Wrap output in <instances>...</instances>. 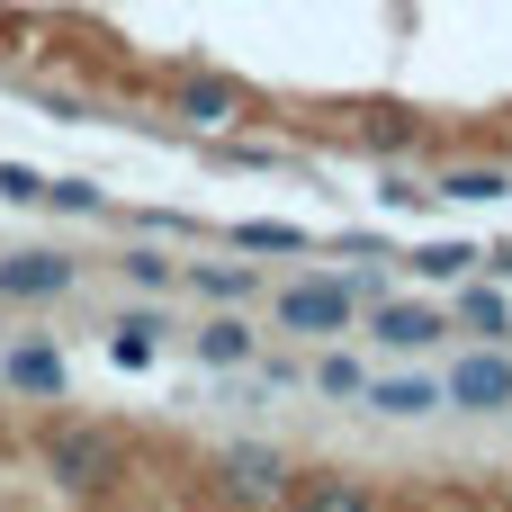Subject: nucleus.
Here are the masks:
<instances>
[{"label": "nucleus", "instance_id": "nucleus-1", "mask_svg": "<svg viewBox=\"0 0 512 512\" xmlns=\"http://www.w3.org/2000/svg\"><path fill=\"white\" fill-rule=\"evenodd\" d=\"M36 459H45V477L63 486V495H117V477H126V441L108 432V423H54L45 441H36Z\"/></svg>", "mask_w": 512, "mask_h": 512}, {"label": "nucleus", "instance_id": "nucleus-2", "mask_svg": "<svg viewBox=\"0 0 512 512\" xmlns=\"http://www.w3.org/2000/svg\"><path fill=\"white\" fill-rule=\"evenodd\" d=\"M270 324L297 333V342H342L360 324V279H288L270 297Z\"/></svg>", "mask_w": 512, "mask_h": 512}, {"label": "nucleus", "instance_id": "nucleus-3", "mask_svg": "<svg viewBox=\"0 0 512 512\" xmlns=\"http://www.w3.org/2000/svg\"><path fill=\"white\" fill-rule=\"evenodd\" d=\"M243 117H252V81L207 72V63L171 72V126H189V135H225V126H243Z\"/></svg>", "mask_w": 512, "mask_h": 512}, {"label": "nucleus", "instance_id": "nucleus-4", "mask_svg": "<svg viewBox=\"0 0 512 512\" xmlns=\"http://www.w3.org/2000/svg\"><path fill=\"white\" fill-rule=\"evenodd\" d=\"M441 405H459V414H512V351L504 342H468L441 369Z\"/></svg>", "mask_w": 512, "mask_h": 512}, {"label": "nucleus", "instance_id": "nucleus-5", "mask_svg": "<svg viewBox=\"0 0 512 512\" xmlns=\"http://www.w3.org/2000/svg\"><path fill=\"white\" fill-rule=\"evenodd\" d=\"M207 477H216L225 504H279L297 468H288V450H270V441H225V450L207 459Z\"/></svg>", "mask_w": 512, "mask_h": 512}, {"label": "nucleus", "instance_id": "nucleus-6", "mask_svg": "<svg viewBox=\"0 0 512 512\" xmlns=\"http://www.w3.org/2000/svg\"><path fill=\"white\" fill-rule=\"evenodd\" d=\"M72 288H81V261H72V252H54V243L0 252V306H54V297H72Z\"/></svg>", "mask_w": 512, "mask_h": 512}, {"label": "nucleus", "instance_id": "nucleus-7", "mask_svg": "<svg viewBox=\"0 0 512 512\" xmlns=\"http://www.w3.org/2000/svg\"><path fill=\"white\" fill-rule=\"evenodd\" d=\"M0 387H9V396H27V405H63V396H72V369H63V351L36 333V342L0 351Z\"/></svg>", "mask_w": 512, "mask_h": 512}, {"label": "nucleus", "instance_id": "nucleus-8", "mask_svg": "<svg viewBox=\"0 0 512 512\" xmlns=\"http://www.w3.org/2000/svg\"><path fill=\"white\" fill-rule=\"evenodd\" d=\"M279 512H387V504L360 477H342V468H297L288 495H279Z\"/></svg>", "mask_w": 512, "mask_h": 512}, {"label": "nucleus", "instance_id": "nucleus-9", "mask_svg": "<svg viewBox=\"0 0 512 512\" xmlns=\"http://www.w3.org/2000/svg\"><path fill=\"white\" fill-rule=\"evenodd\" d=\"M180 288L207 297V306H252L261 297V261L234 252V261H180Z\"/></svg>", "mask_w": 512, "mask_h": 512}, {"label": "nucleus", "instance_id": "nucleus-10", "mask_svg": "<svg viewBox=\"0 0 512 512\" xmlns=\"http://www.w3.org/2000/svg\"><path fill=\"white\" fill-rule=\"evenodd\" d=\"M369 333H378L387 351H432V342L450 333V315H441V306H423V297H378Z\"/></svg>", "mask_w": 512, "mask_h": 512}, {"label": "nucleus", "instance_id": "nucleus-11", "mask_svg": "<svg viewBox=\"0 0 512 512\" xmlns=\"http://www.w3.org/2000/svg\"><path fill=\"white\" fill-rule=\"evenodd\" d=\"M189 351H198L207 369H252V360H261V333H252V315H243V306H216V315L189 333Z\"/></svg>", "mask_w": 512, "mask_h": 512}, {"label": "nucleus", "instance_id": "nucleus-12", "mask_svg": "<svg viewBox=\"0 0 512 512\" xmlns=\"http://www.w3.org/2000/svg\"><path fill=\"white\" fill-rule=\"evenodd\" d=\"M360 405L378 423H423V414H441V378H369Z\"/></svg>", "mask_w": 512, "mask_h": 512}, {"label": "nucleus", "instance_id": "nucleus-13", "mask_svg": "<svg viewBox=\"0 0 512 512\" xmlns=\"http://www.w3.org/2000/svg\"><path fill=\"white\" fill-rule=\"evenodd\" d=\"M162 342H171V315H162V306H126V315H117L108 360H117V369H153V360H162Z\"/></svg>", "mask_w": 512, "mask_h": 512}, {"label": "nucleus", "instance_id": "nucleus-14", "mask_svg": "<svg viewBox=\"0 0 512 512\" xmlns=\"http://www.w3.org/2000/svg\"><path fill=\"white\" fill-rule=\"evenodd\" d=\"M432 198H450V207H495V198H512V171L504 162H450V171L432 180Z\"/></svg>", "mask_w": 512, "mask_h": 512}, {"label": "nucleus", "instance_id": "nucleus-15", "mask_svg": "<svg viewBox=\"0 0 512 512\" xmlns=\"http://www.w3.org/2000/svg\"><path fill=\"white\" fill-rule=\"evenodd\" d=\"M450 333L504 342V333H512V306H504V288H477V279H459V315H450Z\"/></svg>", "mask_w": 512, "mask_h": 512}, {"label": "nucleus", "instance_id": "nucleus-16", "mask_svg": "<svg viewBox=\"0 0 512 512\" xmlns=\"http://www.w3.org/2000/svg\"><path fill=\"white\" fill-rule=\"evenodd\" d=\"M234 252L288 261V252H315V234H306V225H279V216H243V225H234Z\"/></svg>", "mask_w": 512, "mask_h": 512}, {"label": "nucleus", "instance_id": "nucleus-17", "mask_svg": "<svg viewBox=\"0 0 512 512\" xmlns=\"http://www.w3.org/2000/svg\"><path fill=\"white\" fill-rule=\"evenodd\" d=\"M117 279L144 288V297H171V288H180V261H171L162 243H126V252H117Z\"/></svg>", "mask_w": 512, "mask_h": 512}, {"label": "nucleus", "instance_id": "nucleus-18", "mask_svg": "<svg viewBox=\"0 0 512 512\" xmlns=\"http://www.w3.org/2000/svg\"><path fill=\"white\" fill-rule=\"evenodd\" d=\"M477 270V243H423L414 252V279H432V288H459Z\"/></svg>", "mask_w": 512, "mask_h": 512}, {"label": "nucleus", "instance_id": "nucleus-19", "mask_svg": "<svg viewBox=\"0 0 512 512\" xmlns=\"http://www.w3.org/2000/svg\"><path fill=\"white\" fill-rule=\"evenodd\" d=\"M306 378H315V387H324V396H351V405H360V387H369V369H360V360H351V351H324V360H315V369H306Z\"/></svg>", "mask_w": 512, "mask_h": 512}, {"label": "nucleus", "instance_id": "nucleus-20", "mask_svg": "<svg viewBox=\"0 0 512 512\" xmlns=\"http://www.w3.org/2000/svg\"><path fill=\"white\" fill-rule=\"evenodd\" d=\"M45 207H63V216H108V189H99V180H45Z\"/></svg>", "mask_w": 512, "mask_h": 512}, {"label": "nucleus", "instance_id": "nucleus-21", "mask_svg": "<svg viewBox=\"0 0 512 512\" xmlns=\"http://www.w3.org/2000/svg\"><path fill=\"white\" fill-rule=\"evenodd\" d=\"M0 198H9V207H45V171H27V162H0Z\"/></svg>", "mask_w": 512, "mask_h": 512}]
</instances>
